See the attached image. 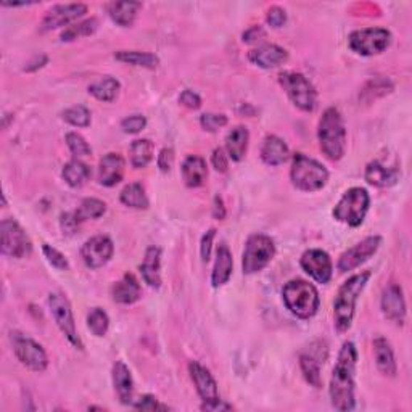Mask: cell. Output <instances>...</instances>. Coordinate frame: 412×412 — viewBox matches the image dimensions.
Returning <instances> with one entry per match:
<instances>
[{
	"mask_svg": "<svg viewBox=\"0 0 412 412\" xmlns=\"http://www.w3.org/2000/svg\"><path fill=\"white\" fill-rule=\"evenodd\" d=\"M160 264H161V250L158 246H150L145 253V258L141 264V272L145 283L150 287L158 288L161 283L160 277Z\"/></svg>",
	"mask_w": 412,
	"mask_h": 412,
	"instance_id": "25",
	"label": "cell"
},
{
	"mask_svg": "<svg viewBox=\"0 0 412 412\" xmlns=\"http://www.w3.org/2000/svg\"><path fill=\"white\" fill-rule=\"evenodd\" d=\"M278 82L287 92L290 100L296 109L301 111H314L318 104V95L311 82L300 73H282L278 76Z\"/></svg>",
	"mask_w": 412,
	"mask_h": 412,
	"instance_id": "8",
	"label": "cell"
},
{
	"mask_svg": "<svg viewBox=\"0 0 412 412\" xmlns=\"http://www.w3.org/2000/svg\"><path fill=\"white\" fill-rule=\"evenodd\" d=\"M189 372L190 377H192L194 383L196 386V391L201 398L203 404H210L219 401V390L216 380L213 378L210 371L206 367H203L199 363H190L189 364Z\"/></svg>",
	"mask_w": 412,
	"mask_h": 412,
	"instance_id": "17",
	"label": "cell"
},
{
	"mask_svg": "<svg viewBox=\"0 0 412 412\" xmlns=\"http://www.w3.org/2000/svg\"><path fill=\"white\" fill-rule=\"evenodd\" d=\"M248 60L255 63L259 68L271 69L276 66H281L282 63L288 60L287 50L276 46V44H264V46L251 50L248 54Z\"/></svg>",
	"mask_w": 412,
	"mask_h": 412,
	"instance_id": "19",
	"label": "cell"
},
{
	"mask_svg": "<svg viewBox=\"0 0 412 412\" xmlns=\"http://www.w3.org/2000/svg\"><path fill=\"white\" fill-rule=\"evenodd\" d=\"M287 21V14L281 7H272L268 11V23L272 28H281Z\"/></svg>",
	"mask_w": 412,
	"mask_h": 412,
	"instance_id": "47",
	"label": "cell"
},
{
	"mask_svg": "<svg viewBox=\"0 0 412 412\" xmlns=\"http://www.w3.org/2000/svg\"><path fill=\"white\" fill-rule=\"evenodd\" d=\"M142 9L141 2H111L109 5V14L111 20L123 28L131 26L134 23L139 10Z\"/></svg>",
	"mask_w": 412,
	"mask_h": 412,
	"instance_id": "30",
	"label": "cell"
},
{
	"mask_svg": "<svg viewBox=\"0 0 412 412\" xmlns=\"http://www.w3.org/2000/svg\"><path fill=\"white\" fill-rule=\"evenodd\" d=\"M66 145H68V149L71 150V154L76 158L89 156V155L92 154L91 145L86 142L84 137L79 136V134H76V132H69V134H66Z\"/></svg>",
	"mask_w": 412,
	"mask_h": 412,
	"instance_id": "42",
	"label": "cell"
},
{
	"mask_svg": "<svg viewBox=\"0 0 412 412\" xmlns=\"http://www.w3.org/2000/svg\"><path fill=\"white\" fill-rule=\"evenodd\" d=\"M283 303L291 314L300 319H309L319 309V293L313 283L301 278L290 281L282 290Z\"/></svg>",
	"mask_w": 412,
	"mask_h": 412,
	"instance_id": "4",
	"label": "cell"
},
{
	"mask_svg": "<svg viewBox=\"0 0 412 412\" xmlns=\"http://www.w3.org/2000/svg\"><path fill=\"white\" fill-rule=\"evenodd\" d=\"M129 154L132 166L137 169L145 168L151 161V158H154V144L149 139H139V141L131 144Z\"/></svg>",
	"mask_w": 412,
	"mask_h": 412,
	"instance_id": "34",
	"label": "cell"
},
{
	"mask_svg": "<svg viewBox=\"0 0 412 412\" xmlns=\"http://www.w3.org/2000/svg\"><path fill=\"white\" fill-rule=\"evenodd\" d=\"M300 366L303 371V376L306 378L309 385H313L314 388H321L322 380H321V363L311 354H301Z\"/></svg>",
	"mask_w": 412,
	"mask_h": 412,
	"instance_id": "38",
	"label": "cell"
},
{
	"mask_svg": "<svg viewBox=\"0 0 412 412\" xmlns=\"http://www.w3.org/2000/svg\"><path fill=\"white\" fill-rule=\"evenodd\" d=\"M182 177L187 187H201L208 177L206 163L201 156L190 155L182 163Z\"/></svg>",
	"mask_w": 412,
	"mask_h": 412,
	"instance_id": "22",
	"label": "cell"
},
{
	"mask_svg": "<svg viewBox=\"0 0 412 412\" xmlns=\"http://www.w3.org/2000/svg\"><path fill=\"white\" fill-rule=\"evenodd\" d=\"M213 214L216 219H224L226 218V208H224V203L221 196H216L214 199V208H213Z\"/></svg>",
	"mask_w": 412,
	"mask_h": 412,
	"instance_id": "55",
	"label": "cell"
},
{
	"mask_svg": "<svg viewBox=\"0 0 412 412\" xmlns=\"http://www.w3.org/2000/svg\"><path fill=\"white\" fill-rule=\"evenodd\" d=\"M87 14V7L84 4H66V5H56V7L50 9L47 15L44 16L41 29L42 31H52L56 28L66 26V24L73 23L78 18L84 16Z\"/></svg>",
	"mask_w": 412,
	"mask_h": 412,
	"instance_id": "16",
	"label": "cell"
},
{
	"mask_svg": "<svg viewBox=\"0 0 412 412\" xmlns=\"http://www.w3.org/2000/svg\"><path fill=\"white\" fill-rule=\"evenodd\" d=\"M301 268L306 274L311 276L316 282L327 283L332 277V261L326 251L322 250H308L301 256Z\"/></svg>",
	"mask_w": 412,
	"mask_h": 412,
	"instance_id": "15",
	"label": "cell"
},
{
	"mask_svg": "<svg viewBox=\"0 0 412 412\" xmlns=\"http://www.w3.org/2000/svg\"><path fill=\"white\" fill-rule=\"evenodd\" d=\"M290 150L281 137L268 136L264 139V144L261 147V158L266 164L269 166H281L288 160Z\"/></svg>",
	"mask_w": 412,
	"mask_h": 412,
	"instance_id": "21",
	"label": "cell"
},
{
	"mask_svg": "<svg viewBox=\"0 0 412 412\" xmlns=\"http://www.w3.org/2000/svg\"><path fill=\"white\" fill-rule=\"evenodd\" d=\"M232 253L227 248V245H219L216 251V264H214L213 274H211V283L214 288L221 287V285L227 283L232 276Z\"/></svg>",
	"mask_w": 412,
	"mask_h": 412,
	"instance_id": "26",
	"label": "cell"
},
{
	"mask_svg": "<svg viewBox=\"0 0 412 412\" xmlns=\"http://www.w3.org/2000/svg\"><path fill=\"white\" fill-rule=\"evenodd\" d=\"M358 363L356 346L351 341L341 346L338 361L331 378L332 406L338 411H351L354 408V369Z\"/></svg>",
	"mask_w": 412,
	"mask_h": 412,
	"instance_id": "1",
	"label": "cell"
},
{
	"mask_svg": "<svg viewBox=\"0 0 412 412\" xmlns=\"http://www.w3.org/2000/svg\"><path fill=\"white\" fill-rule=\"evenodd\" d=\"M276 255V245L272 238L263 233H255L246 240L242 268L245 274H255L263 271Z\"/></svg>",
	"mask_w": 412,
	"mask_h": 412,
	"instance_id": "7",
	"label": "cell"
},
{
	"mask_svg": "<svg viewBox=\"0 0 412 412\" xmlns=\"http://www.w3.org/2000/svg\"><path fill=\"white\" fill-rule=\"evenodd\" d=\"M174 163V151L171 149H163L158 155V168H160L163 173H168V171L173 168Z\"/></svg>",
	"mask_w": 412,
	"mask_h": 412,
	"instance_id": "49",
	"label": "cell"
},
{
	"mask_svg": "<svg viewBox=\"0 0 412 412\" xmlns=\"http://www.w3.org/2000/svg\"><path fill=\"white\" fill-rule=\"evenodd\" d=\"M391 42L390 31L383 28H367L358 29L348 37V44L353 52L364 56H372L382 54L388 49Z\"/></svg>",
	"mask_w": 412,
	"mask_h": 412,
	"instance_id": "9",
	"label": "cell"
},
{
	"mask_svg": "<svg viewBox=\"0 0 412 412\" xmlns=\"http://www.w3.org/2000/svg\"><path fill=\"white\" fill-rule=\"evenodd\" d=\"M2 253L10 258H26L33 251V245L23 227L15 219H4L0 224Z\"/></svg>",
	"mask_w": 412,
	"mask_h": 412,
	"instance_id": "11",
	"label": "cell"
},
{
	"mask_svg": "<svg viewBox=\"0 0 412 412\" xmlns=\"http://www.w3.org/2000/svg\"><path fill=\"white\" fill-rule=\"evenodd\" d=\"M200 123H201V128L208 131V132H216L218 129L224 128L227 124V116L224 115H214V113H205L200 118Z\"/></svg>",
	"mask_w": 412,
	"mask_h": 412,
	"instance_id": "43",
	"label": "cell"
},
{
	"mask_svg": "<svg viewBox=\"0 0 412 412\" xmlns=\"http://www.w3.org/2000/svg\"><path fill=\"white\" fill-rule=\"evenodd\" d=\"M248 129L243 128V126H237V128H233L229 134H227L226 149L233 161H240L245 156L246 149H248Z\"/></svg>",
	"mask_w": 412,
	"mask_h": 412,
	"instance_id": "28",
	"label": "cell"
},
{
	"mask_svg": "<svg viewBox=\"0 0 412 412\" xmlns=\"http://www.w3.org/2000/svg\"><path fill=\"white\" fill-rule=\"evenodd\" d=\"M366 181L376 187H391L398 182V171L385 168L378 161H373L367 164Z\"/></svg>",
	"mask_w": 412,
	"mask_h": 412,
	"instance_id": "29",
	"label": "cell"
},
{
	"mask_svg": "<svg viewBox=\"0 0 412 412\" xmlns=\"http://www.w3.org/2000/svg\"><path fill=\"white\" fill-rule=\"evenodd\" d=\"M380 243H382V238L378 236H372L364 238L363 242L356 243L351 246L350 250H346L343 255L338 259V271L340 272H348L359 268L361 264L366 263L367 259L376 255Z\"/></svg>",
	"mask_w": 412,
	"mask_h": 412,
	"instance_id": "13",
	"label": "cell"
},
{
	"mask_svg": "<svg viewBox=\"0 0 412 412\" xmlns=\"http://www.w3.org/2000/svg\"><path fill=\"white\" fill-rule=\"evenodd\" d=\"M373 353H376V363L378 371L385 373V376L395 377L396 373V361H395V354H393V350L388 341H386L383 337H377L373 340Z\"/></svg>",
	"mask_w": 412,
	"mask_h": 412,
	"instance_id": "27",
	"label": "cell"
},
{
	"mask_svg": "<svg viewBox=\"0 0 412 412\" xmlns=\"http://www.w3.org/2000/svg\"><path fill=\"white\" fill-rule=\"evenodd\" d=\"M63 119L71 126H76V128H87L91 124V111L82 105H74L71 109L65 110Z\"/></svg>",
	"mask_w": 412,
	"mask_h": 412,
	"instance_id": "41",
	"label": "cell"
},
{
	"mask_svg": "<svg viewBox=\"0 0 412 412\" xmlns=\"http://www.w3.org/2000/svg\"><path fill=\"white\" fill-rule=\"evenodd\" d=\"M111 295L116 303L132 304L142 296V288L134 276L126 274L121 281L113 285Z\"/></svg>",
	"mask_w": 412,
	"mask_h": 412,
	"instance_id": "23",
	"label": "cell"
},
{
	"mask_svg": "<svg viewBox=\"0 0 412 412\" xmlns=\"http://www.w3.org/2000/svg\"><path fill=\"white\" fill-rule=\"evenodd\" d=\"M213 166L216 168L219 173H226L227 168H229V160H227V155L224 154L223 149H216L213 151Z\"/></svg>",
	"mask_w": 412,
	"mask_h": 412,
	"instance_id": "51",
	"label": "cell"
},
{
	"mask_svg": "<svg viewBox=\"0 0 412 412\" xmlns=\"http://www.w3.org/2000/svg\"><path fill=\"white\" fill-rule=\"evenodd\" d=\"M134 408L139 411H156V409H161V411H166L168 406H163L158 403V399L151 395H145L141 399H139L137 403H134Z\"/></svg>",
	"mask_w": 412,
	"mask_h": 412,
	"instance_id": "46",
	"label": "cell"
},
{
	"mask_svg": "<svg viewBox=\"0 0 412 412\" xmlns=\"http://www.w3.org/2000/svg\"><path fill=\"white\" fill-rule=\"evenodd\" d=\"M118 61L128 63L132 66H142L149 69H155L158 66V56L149 52H136V50H119L115 54Z\"/></svg>",
	"mask_w": 412,
	"mask_h": 412,
	"instance_id": "32",
	"label": "cell"
},
{
	"mask_svg": "<svg viewBox=\"0 0 412 412\" xmlns=\"http://www.w3.org/2000/svg\"><path fill=\"white\" fill-rule=\"evenodd\" d=\"M216 236V231L211 229L208 231L205 236L201 238V246H200V251H201V259L205 263H208V259H210V253H211V243H213V238Z\"/></svg>",
	"mask_w": 412,
	"mask_h": 412,
	"instance_id": "50",
	"label": "cell"
},
{
	"mask_svg": "<svg viewBox=\"0 0 412 412\" xmlns=\"http://www.w3.org/2000/svg\"><path fill=\"white\" fill-rule=\"evenodd\" d=\"M61 176L68 186L82 187L89 181V177H91V168L79 160H73L65 164Z\"/></svg>",
	"mask_w": 412,
	"mask_h": 412,
	"instance_id": "31",
	"label": "cell"
},
{
	"mask_svg": "<svg viewBox=\"0 0 412 412\" xmlns=\"http://www.w3.org/2000/svg\"><path fill=\"white\" fill-rule=\"evenodd\" d=\"M14 350L18 361L23 366H26L28 369L34 372H42L47 369V354L44 351V348L39 343H36L33 338L16 333L14 337Z\"/></svg>",
	"mask_w": 412,
	"mask_h": 412,
	"instance_id": "12",
	"label": "cell"
},
{
	"mask_svg": "<svg viewBox=\"0 0 412 412\" xmlns=\"http://www.w3.org/2000/svg\"><path fill=\"white\" fill-rule=\"evenodd\" d=\"M382 309L386 319H390L395 324L403 326L406 318V303L403 296V290L399 285L391 283L385 288L382 296Z\"/></svg>",
	"mask_w": 412,
	"mask_h": 412,
	"instance_id": "18",
	"label": "cell"
},
{
	"mask_svg": "<svg viewBox=\"0 0 412 412\" xmlns=\"http://www.w3.org/2000/svg\"><path fill=\"white\" fill-rule=\"evenodd\" d=\"M109 326H110V319L104 309L100 308H94L91 313L87 316V327L95 337H104V335L109 332Z\"/></svg>",
	"mask_w": 412,
	"mask_h": 412,
	"instance_id": "40",
	"label": "cell"
},
{
	"mask_svg": "<svg viewBox=\"0 0 412 412\" xmlns=\"http://www.w3.org/2000/svg\"><path fill=\"white\" fill-rule=\"evenodd\" d=\"M318 137L324 155L332 161L343 158L346 150V131L343 119L337 109H327L319 121Z\"/></svg>",
	"mask_w": 412,
	"mask_h": 412,
	"instance_id": "3",
	"label": "cell"
},
{
	"mask_svg": "<svg viewBox=\"0 0 412 412\" xmlns=\"http://www.w3.org/2000/svg\"><path fill=\"white\" fill-rule=\"evenodd\" d=\"M97 26H99V21L95 20V18H91V20L78 23V24H74V26H69L68 29L63 31L61 41L63 42H69V41L79 39V37L91 36V34L95 33V31H97Z\"/></svg>",
	"mask_w": 412,
	"mask_h": 412,
	"instance_id": "39",
	"label": "cell"
},
{
	"mask_svg": "<svg viewBox=\"0 0 412 412\" xmlns=\"http://www.w3.org/2000/svg\"><path fill=\"white\" fill-rule=\"evenodd\" d=\"M49 306H50V313H52L54 319L56 322V326H59L61 333L68 338L69 343L78 348V350H84V343H82V340L78 335V331H76L73 311H71V306H69V301L66 300V296L61 293H50Z\"/></svg>",
	"mask_w": 412,
	"mask_h": 412,
	"instance_id": "10",
	"label": "cell"
},
{
	"mask_svg": "<svg viewBox=\"0 0 412 412\" xmlns=\"http://www.w3.org/2000/svg\"><path fill=\"white\" fill-rule=\"evenodd\" d=\"M145 126H147V119H145V116L134 115L123 119L121 129L126 134H137V132H141Z\"/></svg>",
	"mask_w": 412,
	"mask_h": 412,
	"instance_id": "45",
	"label": "cell"
},
{
	"mask_svg": "<svg viewBox=\"0 0 412 412\" xmlns=\"http://www.w3.org/2000/svg\"><path fill=\"white\" fill-rule=\"evenodd\" d=\"M113 383H115L119 401L123 404H131L132 393H134V382H132L129 367L121 363V361H118V363L113 366Z\"/></svg>",
	"mask_w": 412,
	"mask_h": 412,
	"instance_id": "24",
	"label": "cell"
},
{
	"mask_svg": "<svg viewBox=\"0 0 412 412\" xmlns=\"http://www.w3.org/2000/svg\"><path fill=\"white\" fill-rule=\"evenodd\" d=\"M371 278V271L359 272L353 276L341 285L337 296L333 301V316H335V327L338 332H346L351 327V321L354 316V308L359 295L363 293L367 281Z\"/></svg>",
	"mask_w": 412,
	"mask_h": 412,
	"instance_id": "2",
	"label": "cell"
},
{
	"mask_svg": "<svg viewBox=\"0 0 412 412\" xmlns=\"http://www.w3.org/2000/svg\"><path fill=\"white\" fill-rule=\"evenodd\" d=\"M106 211V205L99 199H86L82 200L78 210L74 211V218L78 219V223H84L89 219H97L100 216H104Z\"/></svg>",
	"mask_w": 412,
	"mask_h": 412,
	"instance_id": "36",
	"label": "cell"
},
{
	"mask_svg": "<svg viewBox=\"0 0 412 412\" xmlns=\"http://www.w3.org/2000/svg\"><path fill=\"white\" fill-rule=\"evenodd\" d=\"M290 177L296 189L304 190V192H316L327 184L328 171L313 158L296 154L293 156Z\"/></svg>",
	"mask_w": 412,
	"mask_h": 412,
	"instance_id": "5",
	"label": "cell"
},
{
	"mask_svg": "<svg viewBox=\"0 0 412 412\" xmlns=\"http://www.w3.org/2000/svg\"><path fill=\"white\" fill-rule=\"evenodd\" d=\"M264 36H266V33H264V29L261 26H253V28H250L248 31H245V33H243V42H246V44L256 42L259 39H263Z\"/></svg>",
	"mask_w": 412,
	"mask_h": 412,
	"instance_id": "53",
	"label": "cell"
},
{
	"mask_svg": "<svg viewBox=\"0 0 412 412\" xmlns=\"http://www.w3.org/2000/svg\"><path fill=\"white\" fill-rule=\"evenodd\" d=\"M124 176V158L118 154H109L100 160L99 182L105 187H113L121 182Z\"/></svg>",
	"mask_w": 412,
	"mask_h": 412,
	"instance_id": "20",
	"label": "cell"
},
{
	"mask_svg": "<svg viewBox=\"0 0 412 412\" xmlns=\"http://www.w3.org/2000/svg\"><path fill=\"white\" fill-rule=\"evenodd\" d=\"M113 250H115V246H113V242L109 237L97 236L87 240V242L82 245L81 256L84 259L87 268L99 269L110 261L113 256Z\"/></svg>",
	"mask_w": 412,
	"mask_h": 412,
	"instance_id": "14",
	"label": "cell"
},
{
	"mask_svg": "<svg viewBox=\"0 0 412 412\" xmlns=\"http://www.w3.org/2000/svg\"><path fill=\"white\" fill-rule=\"evenodd\" d=\"M78 227H79V223H78V219L74 218V213L73 214H69V213L63 214V216H61V229H63V232L69 233V236H71V233H74Z\"/></svg>",
	"mask_w": 412,
	"mask_h": 412,
	"instance_id": "52",
	"label": "cell"
},
{
	"mask_svg": "<svg viewBox=\"0 0 412 412\" xmlns=\"http://www.w3.org/2000/svg\"><path fill=\"white\" fill-rule=\"evenodd\" d=\"M119 200H121L123 205L129 208H136V210H147L149 208V199L145 195V190L141 184H129L121 190V195H119Z\"/></svg>",
	"mask_w": 412,
	"mask_h": 412,
	"instance_id": "33",
	"label": "cell"
},
{
	"mask_svg": "<svg viewBox=\"0 0 412 412\" xmlns=\"http://www.w3.org/2000/svg\"><path fill=\"white\" fill-rule=\"evenodd\" d=\"M369 194L366 189L353 187L341 196L333 210L335 219L351 227H358L364 223L366 213L369 210Z\"/></svg>",
	"mask_w": 412,
	"mask_h": 412,
	"instance_id": "6",
	"label": "cell"
},
{
	"mask_svg": "<svg viewBox=\"0 0 412 412\" xmlns=\"http://www.w3.org/2000/svg\"><path fill=\"white\" fill-rule=\"evenodd\" d=\"M179 100L184 106H187L190 110H199L201 106V99L199 97V94H195L192 91H184Z\"/></svg>",
	"mask_w": 412,
	"mask_h": 412,
	"instance_id": "48",
	"label": "cell"
},
{
	"mask_svg": "<svg viewBox=\"0 0 412 412\" xmlns=\"http://www.w3.org/2000/svg\"><path fill=\"white\" fill-rule=\"evenodd\" d=\"M393 91V84L385 78H373L364 86L363 91H361L359 99L366 101V104H371L372 100H377L378 97H383V95L390 94Z\"/></svg>",
	"mask_w": 412,
	"mask_h": 412,
	"instance_id": "37",
	"label": "cell"
},
{
	"mask_svg": "<svg viewBox=\"0 0 412 412\" xmlns=\"http://www.w3.org/2000/svg\"><path fill=\"white\" fill-rule=\"evenodd\" d=\"M119 92V82L115 78H106L100 79L89 87V94H92L95 99L100 101H113L116 99V95Z\"/></svg>",
	"mask_w": 412,
	"mask_h": 412,
	"instance_id": "35",
	"label": "cell"
},
{
	"mask_svg": "<svg viewBox=\"0 0 412 412\" xmlns=\"http://www.w3.org/2000/svg\"><path fill=\"white\" fill-rule=\"evenodd\" d=\"M203 411H231L232 406L224 403L223 399H219L216 403H210V404H203L201 406Z\"/></svg>",
	"mask_w": 412,
	"mask_h": 412,
	"instance_id": "54",
	"label": "cell"
},
{
	"mask_svg": "<svg viewBox=\"0 0 412 412\" xmlns=\"http://www.w3.org/2000/svg\"><path fill=\"white\" fill-rule=\"evenodd\" d=\"M42 250H44V255H46V258L49 259V263L52 264L54 268L60 269V271H66L69 268L68 259L65 258V255H61V253L56 248H54V246L44 245Z\"/></svg>",
	"mask_w": 412,
	"mask_h": 412,
	"instance_id": "44",
	"label": "cell"
}]
</instances>
